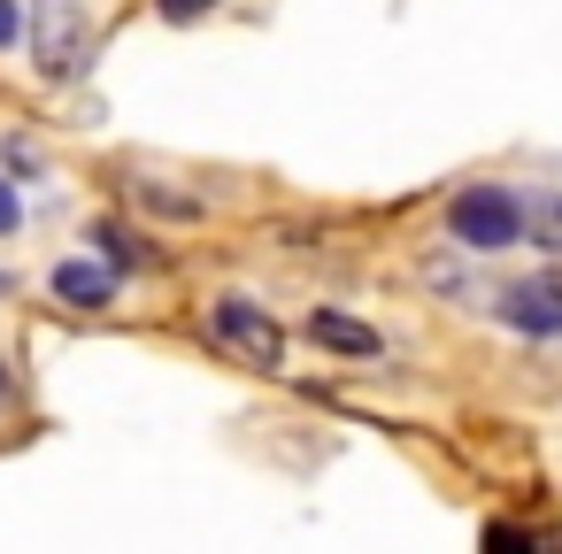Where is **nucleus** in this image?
Here are the masks:
<instances>
[{
	"mask_svg": "<svg viewBox=\"0 0 562 554\" xmlns=\"http://www.w3.org/2000/svg\"><path fill=\"white\" fill-rule=\"evenodd\" d=\"M447 239L462 255H501V247L524 239V201L508 185H462L447 201Z\"/></svg>",
	"mask_w": 562,
	"mask_h": 554,
	"instance_id": "nucleus-1",
	"label": "nucleus"
},
{
	"mask_svg": "<svg viewBox=\"0 0 562 554\" xmlns=\"http://www.w3.org/2000/svg\"><path fill=\"white\" fill-rule=\"evenodd\" d=\"M86 47H93V24H86L78 0H40V16H32V55H40V70H47V78L86 70Z\"/></svg>",
	"mask_w": 562,
	"mask_h": 554,
	"instance_id": "nucleus-2",
	"label": "nucleus"
},
{
	"mask_svg": "<svg viewBox=\"0 0 562 554\" xmlns=\"http://www.w3.org/2000/svg\"><path fill=\"white\" fill-rule=\"evenodd\" d=\"M493 316L524 339H562V270H539V278H516L493 293Z\"/></svg>",
	"mask_w": 562,
	"mask_h": 554,
	"instance_id": "nucleus-3",
	"label": "nucleus"
},
{
	"mask_svg": "<svg viewBox=\"0 0 562 554\" xmlns=\"http://www.w3.org/2000/svg\"><path fill=\"white\" fill-rule=\"evenodd\" d=\"M209 324H216V339H224V347H239L247 362L278 370V324H270L255 301H239V293H232V301H216V308H209Z\"/></svg>",
	"mask_w": 562,
	"mask_h": 554,
	"instance_id": "nucleus-4",
	"label": "nucleus"
},
{
	"mask_svg": "<svg viewBox=\"0 0 562 554\" xmlns=\"http://www.w3.org/2000/svg\"><path fill=\"white\" fill-rule=\"evenodd\" d=\"M55 293H63L70 308H109L116 270H101V262H55Z\"/></svg>",
	"mask_w": 562,
	"mask_h": 554,
	"instance_id": "nucleus-5",
	"label": "nucleus"
},
{
	"mask_svg": "<svg viewBox=\"0 0 562 554\" xmlns=\"http://www.w3.org/2000/svg\"><path fill=\"white\" fill-rule=\"evenodd\" d=\"M308 339L331 347V354H378V331L355 324V316H339V308H308Z\"/></svg>",
	"mask_w": 562,
	"mask_h": 554,
	"instance_id": "nucleus-6",
	"label": "nucleus"
},
{
	"mask_svg": "<svg viewBox=\"0 0 562 554\" xmlns=\"http://www.w3.org/2000/svg\"><path fill=\"white\" fill-rule=\"evenodd\" d=\"M524 231H531L547 255H562V193H539V201L524 208Z\"/></svg>",
	"mask_w": 562,
	"mask_h": 554,
	"instance_id": "nucleus-7",
	"label": "nucleus"
},
{
	"mask_svg": "<svg viewBox=\"0 0 562 554\" xmlns=\"http://www.w3.org/2000/svg\"><path fill=\"white\" fill-rule=\"evenodd\" d=\"M93 239H101V247H109V270H147V262H155V255H147V247H139V239H124V231H116V224H101V231H93Z\"/></svg>",
	"mask_w": 562,
	"mask_h": 554,
	"instance_id": "nucleus-8",
	"label": "nucleus"
},
{
	"mask_svg": "<svg viewBox=\"0 0 562 554\" xmlns=\"http://www.w3.org/2000/svg\"><path fill=\"white\" fill-rule=\"evenodd\" d=\"M209 9H216V0H162L170 24H193V16H209Z\"/></svg>",
	"mask_w": 562,
	"mask_h": 554,
	"instance_id": "nucleus-9",
	"label": "nucleus"
},
{
	"mask_svg": "<svg viewBox=\"0 0 562 554\" xmlns=\"http://www.w3.org/2000/svg\"><path fill=\"white\" fill-rule=\"evenodd\" d=\"M24 224V201H16V185H0V239H9Z\"/></svg>",
	"mask_w": 562,
	"mask_h": 554,
	"instance_id": "nucleus-10",
	"label": "nucleus"
},
{
	"mask_svg": "<svg viewBox=\"0 0 562 554\" xmlns=\"http://www.w3.org/2000/svg\"><path fill=\"white\" fill-rule=\"evenodd\" d=\"M16 32H24V16H16V0H0V47H16Z\"/></svg>",
	"mask_w": 562,
	"mask_h": 554,
	"instance_id": "nucleus-11",
	"label": "nucleus"
},
{
	"mask_svg": "<svg viewBox=\"0 0 562 554\" xmlns=\"http://www.w3.org/2000/svg\"><path fill=\"white\" fill-rule=\"evenodd\" d=\"M0 301H9V270H0Z\"/></svg>",
	"mask_w": 562,
	"mask_h": 554,
	"instance_id": "nucleus-12",
	"label": "nucleus"
}]
</instances>
